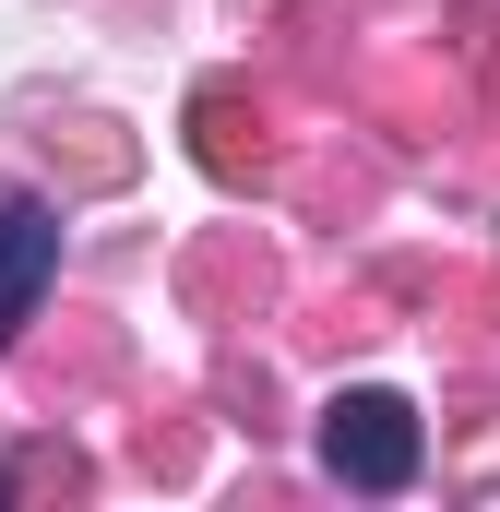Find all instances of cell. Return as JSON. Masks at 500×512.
<instances>
[{
    "mask_svg": "<svg viewBox=\"0 0 500 512\" xmlns=\"http://www.w3.org/2000/svg\"><path fill=\"white\" fill-rule=\"evenodd\" d=\"M322 465L346 477V489H370V501H393V489H417V465H429V429H417V405L405 393H334L322 405Z\"/></svg>",
    "mask_w": 500,
    "mask_h": 512,
    "instance_id": "6da1fadb",
    "label": "cell"
},
{
    "mask_svg": "<svg viewBox=\"0 0 500 512\" xmlns=\"http://www.w3.org/2000/svg\"><path fill=\"white\" fill-rule=\"evenodd\" d=\"M48 274H60V215H48L36 191H12V203H0V346H24Z\"/></svg>",
    "mask_w": 500,
    "mask_h": 512,
    "instance_id": "7a4b0ae2",
    "label": "cell"
}]
</instances>
